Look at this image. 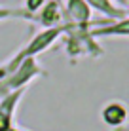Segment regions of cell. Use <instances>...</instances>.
<instances>
[{"mask_svg": "<svg viewBox=\"0 0 129 131\" xmlns=\"http://www.w3.org/2000/svg\"><path fill=\"white\" fill-rule=\"evenodd\" d=\"M87 2H89L93 8H97V10H101V12H104V13H110L112 17L120 15V12L116 10V8H112V6H110V2H108V0H87Z\"/></svg>", "mask_w": 129, "mask_h": 131, "instance_id": "cell-1", "label": "cell"}, {"mask_svg": "<svg viewBox=\"0 0 129 131\" xmlns=\"http://www.w3.org/2000/svg\"><path fill=\"white\" fill-rule=\"evenodd\" d=\"M40 2H42V0H29V8H30V10H36Z\"/></svg>", "mask_w": 129, "mask_h": 131, "instance_id": "cell-3", "label": "cell"}, {"mask_svg": "<svg viewBox=\"0 0 129 131\" xmlns=\"http://www.w3.org/2000/svg\"><path fill=\"white\" fill-rule=\"evenodd\" d=\"M70 10H72V13L78 17V19H86L87 17V6L82 2V0H70Z\"/></svg>", "mask_w": 129, "mask_h": 131, "instance_id": "cell-2", "label": "cell"}]
</instances>
